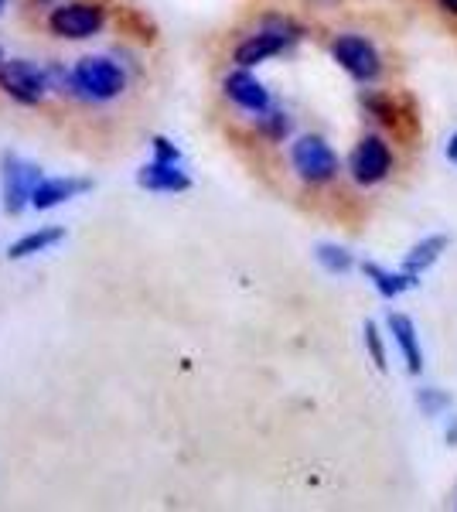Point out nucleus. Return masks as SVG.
<instances>
[{
    "instance_id": "nucleus-1",
    "label": "nucleus",
    "mask_w": 457,
    "mask_h": 512,
    "mask_svg": "<svg viewBox=\"0 0 457 512\" xmlns=\"http://www.w3.org/2000/svg\"><path fill=\"white\" fill-rule=\"evenodd\" d=\"M76 89L79 99H89V103H110V99L123 96L127 89V76L123 69L103 55H86V59L76 62Z\"/></svg>"
},
{
    "instance_id": "nucleus-2",
    "label": "nucleus",
    "mask_w": 457,
    "mask_h": 512,
    "mask_svg": "<svg viewBox=\"0 0 457 512\" xmlns=\"http://www.w3.org/2000/svg\"><path fill=\"white\" fill-rule=\"evenodd\" d=\"M301 38V28L290 21H267L256 35H249L246 41H239L232 59H236L239 69H253V65L273 59V55L287 52L294 41Z\"/></svg>"
},
{
    "instance_id": "nucleus-3",
    "label": "nucleus",
    "mask_w": 457,
    "mask_h": 512,
    "mask_svg": "<svg viewBox=\"0 0 457 512\" xmlns=\"http://www.w3.org/2000/svg\"><path fill=\"white\" fill-rule=\"evenodd\" d=\"M45 178L38 164L21 161L18 154H4L0 158V198H4V212L7 216H21L31 205V192L35 185Z\"/></svg>"
},
{
    "instance_id": "nucleus-4",
    "label": "nucleus",
    "mask_w": 457,
    "mask_h": 512,
    "mask_svg": "<svg viewBox=\"0 0 457 512\" xmlns=\"http://www.w3.org/2000/svg\"><path fill=\"white\" fill-rule=\"evenodd\" d=\"M290 164H294L297 178H304L307 185H324L338 175V154L331 151V144L324 137H297L290 147Z\"/></svg>"
},
{
    "instance_id": "nucleus-5",
    "label": "nucleus",
    "mask_w": 457,
    "mask_h": 512,
    "mask_svg": "<svg viewBox=\"0 0 457 512\" xmlns=\"http://www.w3.org/2000/svg\"><path fill=\"white\" fill-rule=\"evenodd\" d=\"M103 24H106V11L99 4H89V0H72V4L55 7L52 18H48L52 35L69 38V41H82V38L99 35Z\"/></svg>"
},
{
    "instance_id": "nucleus-6",
    "label": "nucleus",
    "mask_w": 457,
    "mask_h": 512,
    "mask_svg": "<svg viewBox=\"0 0 457 512\" xmlns=\"http://www.w3.org/2000/svg\"><path fill=\"white\" fill-rule=\"evenodd\" d=\"M0 89H4V93L11 96L14 103H21V106H38L52 86H48L45 69H38L35 62L11 59V62L0 65Z\"/></svg>"
},
{
    "instance_id": "nucleus-7",
    "label": "nucleus",
    "mask_w": 457,
    "mask_h": 512,
    "mask_svg": "<svg viewBox=\"0 0 457 512\" xmlns=\"http://www.w3.org/2000/svg\"><path fill=\"white\" fill-rule=\"evenodd\" d=\"M348 171L359 185H379L382 178L393 171V151L382 137H362L359 147L352 151V161H348Z\"/></svg>"
},
{
    "instance_id": "nucleus-8",
    "label": "nucleus",
    "mask_w": 457,
    "mask_h": 512,
    "mask_svg": "<svg viewBox=\"0 0 457 512\" xmlns=\"http://www.w3.org/2000/svg\"><path fill=\"white\" fill-rule=\"evenodd\" d=\"M331 52H335V62L342 65L348 76L359 82H372L382 72L379 52L372 48V41H365L359 35H342L331 45Z\"/></svg>"
},
{
    "instance_id": "nucleus-9",
    "label": "nucleus",
    "mask_w": 457,
    "mask_h": 512,
    "mask_svg": "<svg viewBox=\"0 0 457 512\" xmlns=\"http://www.w3.org/2000/svg\"><path fill=\"white\" fill-rule=\"evenodd\" d=\"M93 192V181L89 178H41L31 192V209L48 212L62 202H72V198Z\"/></svg>"
},
{
    "instance_id": "nucleus-10",
    "label": "nucleus",
    "mask_w": 457,
    "mask_h": 512,
    "mask_svg": "<svg viewBox=\"0 0 457 512\" xmlns=\"http://www.w3.org/2000/svg\"><path fill=\"white\" fill-rule=\"evenodd\" d=\"M226 96L239 110H249V113H267L270 110V93L256 76H249L246 69H236L226 76Z\"/></svg>"
},
{
    "instance_id": "nucleus-11",
    "label": "nucleus",
    "mask_w": 457,
    "mask_h": 512,
    "mask_svg": "<svg viewBox=\"0 0 457 512\" xmlns=\"http://www.w3.org/2000/svg\"><path fill=\"white\" fill-rule=\"evenodd\" d=\"M137 185L147 188V192H188L191 178L181 171V164H168V161H151L137 171Z\"/></svg>"
},
{
    "instance_id": "nucleus-12",
    "label": "nucleus",
    "mask_w": 457,
    "mask_h": 512,
    "mask_svg": "<svg viewBox=\"0 0 457 512\" xmlns=\"http://www.w3.org/2000/svg\"><path fill=\"white\" fill-rule=\"evenodd\" d=\"M65 239V226H45V229H35V233H24L21 239H14L7 246V260H28V256H38V253H48L52 246H58Z\"/></svg>"
},
{
    "instance_id": "nucleus-13",
    "label": "nucleus",
    "mask_w": 457,
    "mask_h": 512,
    "mask_svg": "<svg viewBox=\"0 0 457 512\" xmlns=\"http://www.w3.org/2000/svg\"><path fill=\"white\" fill-rule=\"evenodd\" d=\"M389 332H393L396 345H400L403 359H406V369L413 376L423 373V352H420V338H417V328L406 315H389Z\"/></svg>"
},
{
    "instance_id": "nucleus-14",
    "label": "nucleus",
    "mask_w": 457,
    "mask_h": 512,
    "mask_svg": "<svg viewBox=\"0 0 457 512\" xmlns=\"http://www.w3.org/2000/svg\"><path fill=\"white\" fill-rule=\"evenodd\" d=\"M447 243H451V239H447L444 233L427 236V239H423V243H417L410 253H406L403 270H406V274H410V277H420L423 270H430V267H434V263L440 260V253L447 250Z\"/></svg>"
},
{
    "instance_id": "nucleus-15",
    "label": "nucleus",
    "mask_w": 457,
    "mask_h": 512,
    "mask_svg": "<svg viewBox=\"0 0 457 512\" xmlns=\"http://www.w3.org/2000/svg\"><path fill=\"white\" fill-rule=\"evenodd\" d=\"M362 270H365V277L376 284V291L382 297H396V294H403L406 287L417 284V277H410L406 270H403V274H393V270H382L379 263H362Z\"/></svg>"
},
{
    "instance_id": "nucleus-16",
    "label": "nucleus",
    "mask_w": 457,
    "mask_h": 512,
    "mask_svg": "<svg viewBox=\"0 0 457 512\" xmlns=\"http://www.w3.org/2000/svg\"><path fill=\"white\" fill-rule=\"evenodd\" d=\"M362 106L372 113L379 123H386V127H393V130H400V123H403V113H400V103H396L393 96H382V93H365L362 96Z\"/></svg>"
},
{
    "instance_id": "nucleus-17",
    "label": "nucleus",
    "mask_w": 457,
    "mask_h": 512,
    "mask_svg": "<svg viewBox=\"0 0 457 512\" xmlns=\"http://www.w3.org/2000/svg\"><path fill=\"white\" fill-rule=\"evenodd\" d=\"M314 253H318V263L328 270V274H348V270H352V253L342 250V246L321 243Z\"/></svg>"
},
{
    "instance_id": "nucleus-18",
    "label": "nucleus",
    "mask_w": 457,
    "mask_h": 512,
    "mask_svg": "<svg viewBox=\"0 0 457 512\" xmlns=\"http://www.w3.org/2000/svg\"><path fill=\"white\" fill-rule=\"evenodd\" d=\"M260 134L267 140H284L290 134V117L284 110H267L260 113Z\"/></svg>"
},
{
    "instance_id": "nucleus-19",
    "label": "nucleus",
    "mask_w": 457,
    "mask_h": 512,
    "mask_svg": "<svg viewBox=\"0 0 457 512\" xmlns=\"http://www.w3.org/2000/svg\"><path fill=\"white\" fill-rule=\"evenodd\" d=\"M417 403H420V410L427 417H437V414H444V410L451 407V396H447L444 390H434V386H430V390L417 393Z\"/></svg>"
},
{
    "instance_id": "nucleus-20",
    "label": "nucleus",
    "mask_w": 457,
    "mask_h": 512,
    "mask_svg": "<svg viewBox=\"0 0 457 512\" xmlns=\"http://www.w3.org/2000/svg\"><path fill=\"white\" fill-rule=\"evenodd\" d=\"M365 349H369V355H372V362H376L379 373H386V369H389V362H386V345H382L379 328L372 325V321H365Z\"/></svg>"
},
{
    "instance_id": "nucleus-21",
    "label": "nucleus",
    "mask_w": 457,
    "mask_h": 512,
    "mask_svg": "<svg viewBox=\"0 0 457 512\" xmlns=\"http://www.w3.org/2000/svg\"><path fill=\"white\" fill-rule=\"evenodd\" d=\"M151 147H154V161H168V164H181V151L178 147L171 144L168 137H161L157 134L154 140H151Z\"/></svg>"
},
{
    "instance_id": "nucleus-22",
    "label": "nucleus",
    "mask_w": 457,
    "mask_h": 512,
    "mask_svg": "<svg viewBox=\"0 0 457 512\" xmlns=\"http://www.w3.org/2000/svg\"><path fill=\"white\" fill-rule=\"evenodd\" d=\"M447 161L457 164V134H454L451 140H447Z\"/></svg>"
},
{
    "instance_id": "nucleus-23",
    "label": "nucleus",
    "mask_w": 457,
    "mask_h": 512,
    "mask_svg": "<svg viewBox=\"0 0 457 512\" xmlns=\"http://www.w3.org/2000/svg\"><path fill=\"white\" fill-rule=\"evenodd\" d=\"M447 444H454V448H457V417H454V424L447 427Z\"/></svg>"
},
{
    "instance_id": "nucleus-24",
    "label": "nucleus",
    "mask_w": 457,
    "mask_h": 512,
    "mask_svg": "<svg viewBox=\"0 0 457 512\" xmlns=\"http://www.w3.org/2000/svg\"><path fill=\"white\" fill-rule=\"evenodd\" d=\"M440 7H444V11H451V14H457V0H440Z\"/></svg>"
},
{
    "instance_id": "nucleus-25",
    "label": "nucleus",
    "mask_w": 457,
    "mask_h": 512,
    "mask_svg": "<svg viewBox=\"0 0 457 512\" xmlns=\"http://www.w3.org/2000/svg\"><path fill=\"white\" fill-rule=\"evenodd\" d=\"M4 4H7V0H0V11H4Z\"/></svg>"
},
{
    "instance_id": "nucleus-26",
    "label": "nucleus",
    "mask_w": 457,
    "mask_h": 512,
    "mask_svg": "<svg viewBox=\"0 0 457 512\" xmlns=\"http://www.w3.org/2000/svg\"><path fill=\"white\" fill-rule=\"evenodd\" d=\"M0 65H4V52H0Z\"/></svg>"
},
{
    "instance_id": "nucleus-27",
    "label": "nucleus",
    "mask_w": 457,
    "mask_h": 512,
    "mask_svg": "<svg viewBox=\"0 0 457 512\" xmlns=\"http://www.w3.org/2000/svg\"><path fill=\"white\" fill-rule=\"evenodd\" d=\"M41 4H52V0H41Z\"/></svg>"
}]
</instances>
